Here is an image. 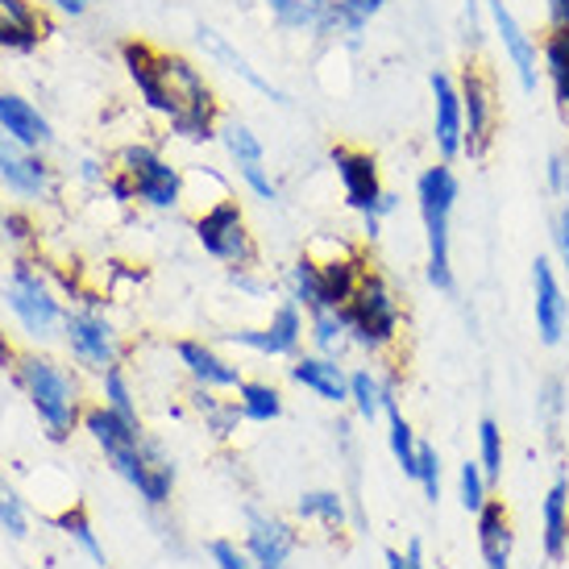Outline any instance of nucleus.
Instances as JSON below:
<instances>
[{"label": "nucleus", "instance_id": "f257e3e1", "mask_svg": "<svg viewBox=\"0 0 569 569\" xmlns=\"http://www.w3.org/2000/svg\"><path fill=\"white\" fill-rule=\"evenodd\" d=\"M121 63L129 71V83L138 88V100L154 117L167 121L171 138L191 146L217 138V129H221V104H217V96L208 88L204 71L191 63V59L138 38V42L121 47Z\"/></svg>", "mask_w": 569, "mask_h": 569}, {"label": "nucleus", "instance_id": "f03ea898", "mask_svg": "<svg viewBox=\"0 0 569 569\" xmlns=\"http://www.w3.org/2000/svg\"><path fill=\"white\" fill-rule=\"evenodd\" d=\"M83 432L92 437V445L104 453V461L112 466V475L129 482L138 490L150 511L171 503V490H174V461L162 453V445L154 437H146L142 425H133L126 416L109 411L104 403H92L83 408Z\"/></svg>", "mask_w": 569, "mask_h": 569}, {"label": "nucleus", "instance_id": "7ed1b4c3", "mask_svg": "<svg viewBox=\"0 0 569 569\" xmlns=\"http://www.w3.org/2000/svg\"><path fill=\"white\" fill-rule=\"evenodd\" d=\"M13 379L26 391L33 416H38V425L47 428L50 441H71V432L83 425V396L76 375L63 362L47 358V353H21Z\"/></svg>", "mask_w": 569, "mask_h": 569}, {"label": "nucleus", "instance_id": "20e7f679", "mask_svg": "<svg viewBox=\"0 0 569 569\" xmlns=\"http://www.w3.org/2000/svg\"><path fill=\"white\" fill-rule=\"evenodd\" d=\"M117 204H142L150 212H174L183 208V171L171 159H162L154 146L129 142L112 154V171L104 179Z\"/></svg>", "mask_w": 569, "mask_h": 569}, {"label": "nucleus", "instance_id": "39448f33", "mask_svg": "<svg viewBox=\"0 0 569 569\" xmlns=\"http://www.w3.org/2000/svg\"><path fill=\"white\" fill-rule=\"evenodd\" d=\"M346 312V329H349V346L366 349V353H396L399 337H403V325H408V312H403V296L399 287L382 274V270L366 267L362 283L353 291V300L341 308Z\"/></svg>", "mask_w": 569, "mask_h": 569}, {"label": "nucleus", "instance_id": "423d86ee", "mask_svg": "<svg viewBox=\"0 0 569 569\" xmlns=\"http://www.w3.org/2000/svg\"><path fill=\"white\" fill-rule=\"evenodd\" d=\"M458 196H461V183L449 162H432L416 179V204H420V221H425V241H428V283L437 287V291H453L449 224H453Z\"/></svg>", "mask_w": 569, "mask_h": 569}, {"label": "nucleus", "instance_id": "0eeeda50", "mask_svg": "<svg viewBox=\"0 0 569 569\" xmlns=\"http://www.w3.org/2000/svg\"><path fill=\"white\" fill-rule=\"evenodd\" d=\"M0 300L9 303V312L17 317V325L26 329L30 341L47 346L54 337H63L67 308H63V300H59V291L50 287L42 262L13 258V267H9L4 283H0Z\"/></svg>", "mask_w": 569, "mask_h": 569}, {"label": "nucleus", "instance_id": "6e6552de", "mask_svg": "<svg viewBox=\"0 0 569 569\" xmlns=\"http://www.w3.org/2000/svg\"><path fill=\"white\" fill-rule=\"evenodd\" d=\"M458 92H461V109H466V146H461V154L478 162L490 154V146L499 138V126H503V104H499L495 71L482 59H466Z\"/></svg>", "mask_w": 569, "mask_h": 569}, {"label": "nucleus", "instance_id": "1a4fd4ad", "mask_svg": "<svg viewBox=\"0 0 569 569\" xmlns=\"http://www.w3.org/2000/svg\"><path fill=\"white\" fill-rule=\"evenodd\" d=\"M196 241H200V250L208 258H217L221 267L229 270H246V267H258V241H253L250 224H246V212L233 196H224L217 200L212 208L204 212H196Z\"/></svg>", "mask_w": 569, "mask_h": 569}, {"label": "nucleus", "instance_id": "9d476101", "mask_svg": "<svg viewBox=\"0 0 569 569\" xmlns=\"http://www.w3.org/2000/svg\"><path fill=\"white\" fill-rule=\"evenodd\" d=\"M63 341L71 349V358L92 375L121 366V337L112 329V320L100 312V300H83L80 308H67Z\"/></svg>", "mask_w": 569, "mask_h": 569}, {"label": "nucleus", "instance_id": "9b49d317", "mask_svg": "<svg viewBox=\"0 0 569 569\" xmlns=\"http://www.w3.org/2000/svg\"><path fill=\"white\" fill-rule=\"evenodd\" d=\"M303 332H308V312H303L300 303L283 300L270 312L267 325L224 332V341H233V346H241V349H253V353H262V358H300Z\"/></svg>", "mask_w": 569, "mask_h": 569}, {"label": "nucleus", "instance_id": "f8f14e48", "mask_svg": "<svg viewBox=\"0 0 569 569\" xmlns=\"http://www.w3.org/2000/svg\"><path fill=\"white\" fill-rule=\"evenodd\" d=\"M329 162L332 171H337V183H341V196H346V204L358 212V217H370L375 204H379L382 188V174H379V162L370 150L362 146H332L329 150Z\"/></svg>", "mask_w": 569, "mask_h": 569}, {"label": "nucleus", "instance_id": "ddd939ff", "mask_svg": "<svg viewBox=\"0 0 569 569\" xmlns=\"http://www.w3.org/2000/svg\"><path fill=\"white\" fill-rule=\"evenodd\" d=\"M487 13H490V30H495V38H499L503 59L511 63L520 88L523 92H537L540 80H545V71H540V42L516 21V13L507 9L503 0H487Z\"/></svg>", "mask_w": 569, "mask_h": 569}, {"label": "nucleus", "instance_id": "4468645a", "mask_svg": "<svg viewBox=\"0 0 569 569\" xmlns=\"http://www.w3.org/2000/svg\"><path fill=\"white\" fill-rule=\"evenodd\" d=\"M0 183L21 200H50L54 196V171L38 159V150L21 146L0 129Z\"/></svg>", "mask_w": 569, "mask_h": 569}, {"label": "nucleus", "instance_id": "2eb2a0df", "mask_svg": "<svg viewBox=\"0 0 569 569\" xmlns=\"http://www.w3.org/2000/svg\"><path fill=\"white\" fill-rule=\"evenodd\" d=\"M432 146L441 162L461 159V146H466V109H461L458 80L449 71H432Z\"/></svg>", "mask_w": 569, "mask_h": 569}, {"label": "nucleus", "instance_id": "dca6fc26", "mask_svg": "<svg viewBox=\"0 0 569 569\" xmlns=\"http://www.w3.org/2000/svg\"><path fill=\"white\" fill-rule=\"evenodd\" d=\"M217 133H221L224 150H229V159H233V167H238L241 183H246L258 200H279V183L270 179L267 150H262V142H258V133H253L246 121H224Z\"/></svg>", "mask_w": 569, "mask_h": 569}, {"label": "nucleus", "instance_id": "f3484780", "mask_svg": "<svg viewBox=\"0 0 569 569\" xmlns=\"http://www.w3.org/2000/svg\"><path fill=\"white\" fill-rule=\"evenodd\" d=\"M532 317H537V332L545 346H561L569 329V300L566 287L557 279V267L549 258L532 262Z\"/></svg>", "mask_w": 569, "mask_h": 569}, {"label": "nucleus", "instance_id": "a211bd4d", "mask_svg": "<svg viewBox=\"0 0 569 569\" xmlns=\"http://www.w3.org/2000/svg\"><path fill=\"white\" fill-rule=\"evenodd\" d=\"M241 549L253 557V566H287L291 553L300 549V532L270 511L246 507V545Z\"/></svg>", "mask_w": 569, "mask_h": 569}, {"label": "nucleus", "instance_id": "6ab92c4d", "mask_svg": "<svg viewBox=\"0 0 569 569\" xmlns=\"http://www.w3.org/2000/svg\"><path fill=\"white\" fill-rule=\"evenodd\" d=\"M50 21L33 0H0V50L30 54L47 42Z\"/></svg>", "mask_w": 569, "mask_h": 569}, {"label": "nucleus", "instance_id": "aec40b11", "mask_svg": "<svg viewBox=\"0 0 569 569\" xmlns=\"http://www.w3.org/2000/svg\"><path fill=\"white\" fill-rule=\"evenodd\" d=\"M174 358L196 387H208V391H238L241 387V366L224 362L221 353L204 341H174Z\"/></svg>", "mask_w": 569, "mask_h": 569}, {"label": "nucleus", "instance_id": "412c9836", "mask_svg": "<svg viewBox=\"0 0 569 569\" xmlns=\"http://www.w3.org/2000/svg\"><path fill=\"white\" fill-rule=\"evenodd\" d=\"M320 38H358L391 0H308Z\"/></svg>", "mask_w": 569, "mask_h": 569}, {"label": "nucleus", "instance_id": "4be33fe9", "mask_svg": "<svg viewBox=\"0 0 569 569\" xmlns=\"http://www.w3.org/2000/svg\"><path fill=\"white\" fill-rule=\"evenodd\" d=\"M291 382H300L303 391H312L325 403H349V375L337 358H325V353H300L287 366Z\"/></svg>", "mask_w": 569, "mask_h": 569}, {"label": "nucleus", "instance_id": "5701e85b", "mask_svg": "<svg viewBox=\"0 0 569 569\" xmlns=\"http://www.w3.org/2000/svg\"><path fill=\"white\" fill-rule=\"evenodd\" d=\"M478 532V553L487 569H511L516 553V532H511V516H507L503 499H487V507L475 516Z\"/></svg>", "mask_w": 569, "mask_h": 569}, {"label": "nucleus", "instance_id": "b1692460", "mask_svg": "<svg viewBox=\"0 0 569 569\" xmlns=\"http://www.w3.org/2000/svg\"><path fill=\"white\" fill-rule=\"evenodd\" d=\"M0 129L17 138L21 146H30V150H47L54 142V129L50 121L38 112V104H30L26 96L17 92H0Z\"/></svg>", "mask_w": 569, "mask_h": 569}, {"label": "nucleus", "instance_id": "393cba45", "mask_svg": "<svg viewBox=\"0 0 569 569\" xmlns=\"http://www.w3.org/2000/svg\"><path fill=\"white\" fill-rule=\"evenodd\" d=\"M540 545L549 561L569 557V478H557L553 487L545 490V503H540Z\"/></svg>", "mask_w": 569, "mask_h": 569}, {"label": "nucleus", "instance_id": "a878e982", "mask_svg": "<svg viewBox=\"0 0 569 569\" xmlns=\"http://www.w3.org/2000/svg\"><path fill=\"white\" fill-rule=\"evenodd\" d=\"M540 71L553 88V100L561 117L569 121V33L566 30H549L540 38Z\"/></svg>", "mask_w": 569, "mask_h": 569}, {"label": "nucleus", "instance_id": "bb28decb", "mask_svg": "<svg viewBox=\"0 0 569 569\" xmlns=\"http://www.w3.org/2000/svg\"><path fill=\"white\" fill-rule=\"evenodd\" d=\"M191 411L204 420V432H212L217 441H229L241 425L238 399H221V391H208V387H196V382H191Z\"/></svg>", "mask_w": 569, "mask_h": 569}, {"label": "nucleus", "instance_id": "cd10ccee", "mask_svg": "<svg viewBox=\"0 0 569 569\" xmlns=\"http://www.w3.org/2000/svg\"><path fill=\"white\" fill-rule=\"evenodd\" d=\"M200 47H204V54H212L217 63L229 67L233 76H241V80L250 83L253 92H262V96H270V100H279V104H287V92H279V88H274L270 80H262V76H258V71L250 67V59H246V54H238V50L229 47V42H224V38H221L217 30H208V26H200Z\"/></svg>", "mask_w": 569, "mask_h": 569}, {"label": "nucleus", "instance_id": "c85d7f7f", "mask_svg": "<svg viewBox=\"0 0 569 569\" xmlns=\"http://www.w3.org/2000/svg\"><path fill=\"white\" fill-rule=\"evenodd\" d=\"M287 300L300 303L303 312H317V308H329L325 303V283H320V267L312 253H300L291 267H287Z\"/></svg>", "mask_w": 569, "mask_h": 569}, {"label": "nucleus", "instance_id": "c756f323", "mask_svg": "<svg viewBox=\"0 0 569 569\" xmlns=\"http://www.w3.org/2000/svg\"><path fill=\"white\" fill-rule=\"evenodd\" d=\"M50 528H54V532H63V537L71 540L88 561H96L100 569L109 566V553H104V545H100V537H96V528H92V520H88V511H83V507H67V511H59V516H50Z\"/></svg>", "mask_w": 569, "mask_h": 569}, {"label": "nucleus", "instance_id": "7c9ffc66", "mask_svg": "<svg viewBox=\"0 0 569 569\" xmlns=\"http://www.w3.org/2000/svg\"><path fill=\"white\" fill-rule=\"evenodd\" d=\"M308 341H312L317 353L341 362V353L349 349L346 312L341 308H317V312H308Z\"/></svg>", "mask_w": 569, "mask_h": 569}, {"label": "nucleus", "instance_id": "2f4dec72", "mask_svg": "<svg viewBox=\"0 0 569 569\" xmlns=\"http://www.w3.org/2000/svg\"><path fill=\"white\" fill-rule=\"evenodd\" d=\"M233 396H238L241 420H250V425H270V420L283 416V391H279L274 382L241 379V387L233 391Z\"/></svg>", "mask_w": 569, "mask_h": 569}, {"label": "nucleus", "instance_id": "473e14b6", "mask_svg": "<svg viewBox=\"0 0 569 569\" xmlns=\"http://www.w3.org/2000/svg\"><path fill=\"white\" fill-rule=\"evenodd\" d=\"M296 516H300L303 523H320V528H329V532H341L349 520L341 490H303L300 503H296Z\"/></svg>", "mask_w": 569, "mask_h": 569}, {"label": "nucleus", "instance_id": "72a5a7b5", "mask_svg": "<svg viewBox=\"0 0 569 569\" xmlns=\"http://www.w3.org/2000/svg\"><path fill=\"white\" fill-rule=\"evenodd\" d=\"M349 403H353L358 420H366V425L379 420L382 408H387V391H382V379L375 370H353L349 375Z\"/></svg>", "mask_w": 569, "mask_h": 569}, {"label": "nucleus", "instance_id": "f704fd0d", "mask_svg": "<svg viewBox=\"0 0 569 569\" xmlns=\"http://www.w3.org/2000/svg\"><path fill=\"white\" fill-rule=\"evenodd\" d=\"M100 403L117 416H126L133 425H142V411H138V396H133V387H129L126 370L121 366H109L104 375H100Z\"/></svg>", "mask_w": 569, "mask_h": 569}, {"label": "nucleus", "instance_id": "c9c22d12", "mask_svg": "<svg viewBox=\"0 0 569 569\" xmlns=\"http://www.w3.org/2000/svg\"><path fill=\"white\" fill-rule=\"evenodd\" d=\"M503 461H507L503 428L487 416V420H478V466H482V475H487L490 487L503 482Z\"/></svg>", "mask_w": 569, "mask_h": 569}, {"label": "nucleus", "instance_id": "e433bc0d", "mask_svg": "<svg viewBox=\"0 0 569 569\" xmlns=\"http://www.w3.org/2000/svg\"><path fill=\"white\" fill-rule=\"evenodd\" d=\"M262 9L270 13V21L287 33H317V13L308 0H262Z\"/></svg>", "mask_w": 569, "mask_h": 569}, {"label": "nucleus", "instance_id": "4c0bfd02", "mask_svg": "<svg viewBox=\"0 0 569 569\" xmlns=\"http://www.w3.org/2000/svg\"><path fill=\"white\" fill-rule=\"evenodd\" d=\"M0 241L13 250V258H30L38 250V224L26 212H0Z\"/></svg>", "mask_w": 569, "mask_h": 569}, {"label": "nucleus", "instance_id": "58836bf2", "mask_svg": "<svg viewBox=\"0 0 569 569\" xmlns=\"http://www.w3.org/2000/svg\"><path fill=\"white\" fill-rule=\"evenodd\" d=\"M490 490H495V487L487 482V475H482L478 458L475 461H461V470H458V499H461V507H466L470 516H478V511L487 507Z\"/></svg>", "mask_w": 569, "mask_h": 569}, {"label": "nucleus", "instance_id": "ea45409f", "mask_svg": "<svg viewBox=\"0 0 569 569\" xmlns=\"http://www.w3.org/2000/svg\"><path fill=\"white\" fill-rule=\"evenodd\" d=\"M0 532L13 540L30 537V511H26V503H21V495L4 482V475H0Z\"/></svg>", "mask_w": 569, "mask_h": 569}, {"label": "nucleus", "instance_id": "a19ab883", "mask_svg": "<svg viewBox=\"0 0 569 569\" xmlns=\"http://www.w3.org/2000/svg\"><path fill=\"white\" fill-rule=\"evenodd\" d=\"M416 487L425 490L428 503H437V499H441V453H437V445L420 441V470H416Z\"/></svg>", "mask_w": 569, "mask_h": 569}, {"label": "nucleus", "instance_id": "79ce46f5", "mask_svg": "<svg viewBox=\"0 0 569 569\" xmlns=\"http://www.w3.org/2000/svg\"><path fill=\"white\" fill-rule=\"evenodd\" d=\"M208 553H212V566L217 569H258L253 566V557L246 553V549H238L233 540H212Z\"/></svg>", "mask_w": 569, "mask_h": 569}, {"label": "nucleus", "instance_id": "37998d69", "mask_svg": "<svg viewBox=\"0 0 569 569\" xmlns=\"http://www.w3.org/2000/svg\"><path fill=\"white\" fill-rule=\"evenodd\" d=\"M461 38H466V47H470V54H478L482 50V21H478V0H466V13H461Z\"/></svg>", "mask_w": 569, "mask_h": 569}, {"label": "nucleus", "instance_id": "c03bdc74", "mask_svg": "<svg viewBox=\"0 0 569 569\" xmlns=\"http://www.w3.org/2000/svg\"><path fill=\"white\" fill-rule=\"evenodd\" d=\"M553 246H557V258H561V267L569 274V204L557 208L553 217Z\"/></svg>", "mask_w": 569, "mask_h": 569}, {"label": "nucleus", "instance_id": "a18cd8bd", "mask_svg": "<svg viewBox=\"0 0 569 569\" xmlns=\"http://www.w3.org/2000/svg\"><path fill=\"white\" fill-rule=\"evenodd\" d=\"M566 162H569L566 150H553L549 162H545V183H549V191H553L557 200H561V188H566Z\"/></svg>", "mask_w": 569, "mask_h": 569}, {"label": "nucleus", "instance_id": "49530a36", "mask_svg": "<svg viewBox=\"0 0 569 569\" xmlns=\"http://www.w3.org/2000/svg\"><path fill=\"white\" fill-rule=\"evenodd\" d=\"M229 279H233V287H238V291H246V296H253V300H258V296H267V291H270V283H262V279L253 274V267H246V270H229Z\"/></svg>", "mask_w": 569, "mask_h": 569}, {"label": "nucleus", "instance_id": "de8ad7c7", "mask_svg": "<svg viewBox=\"0 0 569 569\" xmlns=\"http://www.w3.org/2000/svg\"><path fill=\"white\" fill-rule=\"evenodd\" d=\"M569 13V0H545V17H549V30H561Z\"/></svg>", "mask_w": 569, "mask_h": 569}, {"label": "nucleus", "instance_id": "09e8293b", "mask_svg": "<svg viewBox=\"0 0 569 569\" xmlns=\"http://www.w3.org/2000/svg\"><path fill=\"white\" fill-rule=\"evenodd\" d=\"M50 9H59V13L67 17H83L88 9H92V0H47Z\"/></svg>", "mask_w": 569, "mask_h": 569}, {"label": "nucleus", "instance_id": "8fccbe9b", "mask_svg": "<svg viewBox=\"0 0 569 569\" xmlns=\"http://www.w3.org/2000/svg\"><path fill=\"white\" fill-rule=\"evenodd\" d=\"M396 212H399V196L391 188H387L379 196V204H375V217H379V221H387V217H396Z\"/></svg>", "mask_w": 569, "mask_h": 569}, {"label": "nucleus", "instance_id": "3c124183", "mask_svg": "<svg viewBox=\"0 0 569 569\" xmlns=\"http://www.w3.org/2000/svg\"><path fill=\"white\" fill-rule=\"evenodd\" d=\"M17 358H21V353L0 337V370H17Z\"/></svg>", "mask_w": 569, "mask_h": 569}, {"label": "nucleus", "instance_id": "603ef678", "mask_svg": "<svg viewBox=\"0 0 569 569\" xmlns=\"http://www.w3.org/2000/svg\"><path fill=\"white\" fill-rule=\"evenodd\" d=\"M387 569H408V561H403L399 549H387Z\"/></svg>", "mask_w": 569, "mask_h": 569}, {"label": "nucleus", "instance_id": "864d4df0", "mask_svg": "<svg viewBox=\"0 0 569 569\" xmlns=\"http://www.w3.org/2000/svg\"><path fill=\"white\" fill-rule=\"evenodd\" d=\"M569 154V150H566ZM561 204H569V162H566V188H561Z\"/></svg>", "mask_w": 569, "mask_h": 569}, {"label": "nucleus", "instance_id": "5fc2aeb1", "mask_svg": "<svg viewBox=\"0 0 569 569\" xmlns=\"http://www.w3.org/2000/svg\"><path fill=\"white\" fill-rule=\"evenodd\" d=\"M258 569H287V566H258Z\"/></svg>", "mask_w": 569, "mask_h": 569}, {"label": "nucleus", "instance_id": "6e6d98bb", "mask_svg": "<svg viewBox=\"0 0 569 569\" xmlns=\"http://www.w3.org/2000/svg\"><path fill=\"white\" fill-rule=\"evenodd\" d=\"M561 30H566V33H569V13H566V26H561Z\"/></svg>", "mask_w": 569, "mask_h": 569}, {"label": "nucleus", "instance_id": "4d7b16f0", "mask_svg": "<svg viewBox=\"0 0 569 569\" xmlns=\"http://www.w3.org/2000/svg\"><path fill=\"white\" fill-rule=\"evenodd\" d=\"M238 4H250V0H238Z\"/></svg>", "mask_w": 569, "mask_h": 569}, {"label": "nucleus", "instance_id": "13d9d810", "mask_svg": "<svg viewBox=\"0 0 569 569\" xmlns=\"http://www.w3.org/2000/svg\"><path fill=\"white\" fill-rule=\"evenodd\" d=\"M566 332H569V329H566Z\"/></svg>", "mask_w": 569, "mask_h": 569}]
</instances>
